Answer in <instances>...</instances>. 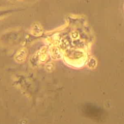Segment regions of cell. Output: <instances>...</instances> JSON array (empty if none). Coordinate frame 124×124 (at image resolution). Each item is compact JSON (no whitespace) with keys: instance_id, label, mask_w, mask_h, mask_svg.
Segmentation results:
<instances>
[{"instance_id":"cell-2","label":"cell","mask_w":124,"mask_h":124,"mask_svg":"<svg viewBox=\"0 0 124 124\" xmlns=\"http://www.w3.org/2000/svg\"><path fill=\"white\" fill-rule=\"evenodd\" d=\"M41 26L39 25V24H35V25H33V27H32V29H31V31H32V33L34 34V35H39L40 33H41Z\"/></svg>"},{"instance_id":"cell-3","label":"cell","mask_w":124,"mask_h":124,"mask_svg":"<svg viewBox=\"0 0 124 124\" xmlns=\"http://www.w3.org/2000/svg\"><path fill=\"white\" fill-rule=\"evenodd\" d=\"M88 67L89 68H94L95 66H96V60L94 59V58H91L90 60H89V62H88Z\"/></svg>"},{"instance_id":"cell-1","label":"cell","mask_w":124,"mask_h":124,"mask_svg":"<svg viewBox=\"0 0 124 124\" xmlns=\"http://www.w3.org/2000/svg\"><path fill=\"white\" fill-rule=\"evenodd\" d=\"M25 58H26V50H25L24 48L19 49V50L16 52V56H15V59H16V61H17V62H23V61L25 60Z\"/></svg>"}]
</instances>
